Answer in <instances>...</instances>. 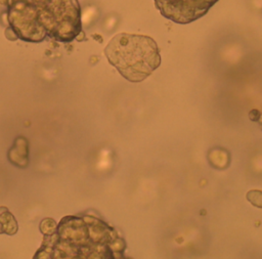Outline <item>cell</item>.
<instances>
[{
	"label": "cell",
	"instance_id": "1",
	"mask_svg": "<svg viewBox=\"0 0 262 259\" xmlns=\"http://www.w3.org/2000/svg\"><path fill=\"white\" fill-rule=\"evenodd\" d=\"M125 242L103 220L90 215L67 216L44 235L33 259H125Z\"/></svg>",
	"mask_w": 262,
	"mask_h": 259
},
{
	"label": "cell",
	"instance_id": "2",
	"mask_svg": "<svg viewBox=\"0 0 262 259\" xmlns=\"http://www.w3.org/2000/svg\"><path fill=\"white\" fill-rule=\"evenodd\" d=\"M7 19L16 37L30 42H70L82 32L78 0H7Z\"/></svg>",
	"mask_w": 262,
	"mask_h": 259
},
{
	"label": "cell",
	"instance_id": "3",
	"mask_svg": "<svg viewBox=\"0 0 262 259\" xmlns=\"http://www.w3.org/2000/svg\"><path fill=\"white\" fill-rule=\"evenodd\" d=\"M104 54L121 76L133 83L145 80L161 64L158 44L145 35L117 34L107 43Z\"/></svg>",
	"mask_w": 262,
	"mask_h": 259
},
{
	"label": "cell",
	"instance_id": "4",
	"mask_svg": "<svg viewBox=\"0 0 262 259\" xmlns=\"http://www.w3.org/2000/svg\"><path fill=\"white\" fill-rule=\"evenodd\" d=\"M161 14L176 24H190L204 16L219 0H154Z\"/></svg>",
	"mask_w": 262,
	"mask_h": 259
},
{
	"label": "cell",
	"instance_id": "5",
	"mask_svg": "<svg viewBox=\"0 0 262 259\" xmlns=\"http://www.w3.org/2000/svg\"><path fill=\"white\" fill-rule=\"evenodd\" d=\"M7 158L11 164L19 168H26L29 165V144L25 137H17L13 145L7 153Z\"/></svg>",
	"mask_w": 262,
	"mask_h": 259
},
{
	"label": "cell",
	"instance_id": "6",
	"mask_svg": "<svg viewBox=\"0 0 262 259\" xmlns=\"http://www.w3.org/2000/svg\"><path fill=\"white\" fill-rule=\"evenodd\" d=\"M18 225L13 214L8 208L0 207V234L5 233L7 235H13L17 232Z\"/></svg>",
	"mask_w": 262,
	"mask_h": 259
},
{
	"label": "cell",
	"instance_id": "7",
	"mask_svg": "<svg viewBox=\"0 0 262 259\" xmlns=\"http://www.w3.org/2000/svg\"><path fill=\"white\" fill-rule=\"evenodd\" d=\"M57 228V222L52 218H45L40 223V231L43 235L52 234Z\"/></svg>",
	"mask_w": 262,
	"mask_h": 259
},
{
	"label": "cell",
	"instance_id": "8",
	"mask_svg": "<svg viewBox=\"0 0 262 259\" xmlns=\"http://www.w3.org/2000/svg\"><path fill=\"white\" fill-rule=\"evenodd\" d=\"M247 200L255 207L262 208V191L253 189L248 191L247 193Z\"/></svg>",
	"mask_w": 262,
	"mask_h": 259
},
{
	"label": "cell",
	"instance_id": "9",
	"mask_svg": "<svg viewBox=\"0 0 262 259\" xmlns=\"http://www.w3.org/2000/svg\"><path fill=\"white\" fill-rule=\"evenodd\" d=\"M260 116H261L260 112H259L258 110H256V109H253V110L250 111V113H249V118H250L252 121H254V122L259 121Z\"/></svg>",
	"mask_w": 262,
	"mask_h": 259
}]
</instances>
